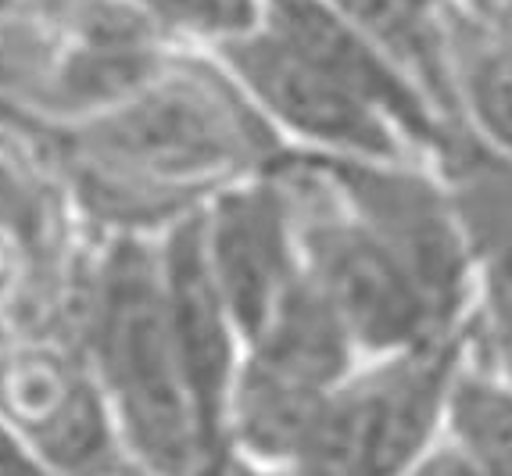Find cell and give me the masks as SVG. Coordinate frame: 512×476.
<instances>
[{"instance_id": "obj_12", "label": "cell", "mask_w": 512, "mask_h": 476, "mask_svg": "<svg viewBox=\"0 0 512 476\" xmlns=\"http://www.w3.org/2000/svg\"><path fill=\"white\" fill-rule=\"evenodd\" d=\"M4 401L51 459L83 466L108 448L101 412L83 380L47 355H22L4 373Z\"/></svg>"}, {"instance_id": "obj_8", "label": "cell", "mask_w": 512, "mask_h": 476, "mask_svg": "<svg viewBox=\"0 0 512 476\" xmlns=\"http://www.w3.org/2000/svg\"><path fill=\"white\" fill-rule=\"evenodd\" d=\"M97 144L154 176L187 179L237 162L251 133L244 136V122L208 90L169 86L101 126Z\"/></svg>"}, {"instance_id": "obj_3", "label": "cell", "mask_w": 512, "mask_h": 476, "mask_svg": "<svg viewBox=\"0 0 512 476\" xmlns=\"http://www.w3.org/2000/svg\"><path fill=\"white\" fill-rule=\"evenodd\" d=\"M333 190L391 247L434 312L437 326H470L477 298V247L452 179L405 158H330L308 154Z\"/></svg>"}, {"instance_id": "obj_5", "label": "cell", "mask_w": 512, "mask_h": 476, "mask_svg": "<svg viewBox=\"0 0 512 476\" xmlns=\"http://www.w3.org/2000/svg\"><path fill=\"white\" fill-rule=\"evenodd\" d=\"M219 54L244 94L308 154L330 158H405L416 154L394 122L359 97L333 68L269 22L219 40Z\"/></svg>"}, {"instance_id": "obj_15", "label": "cell", "mask_w": 512, "mask_h": 476, "mask_svg": "<svg viewBox=\"0 0 512 476\" xmlns=\"http://www.w3.org/2000/svg\"><path fill=\"white\" fill-rule=\"evenodd\" d=\"M452 4L473 18H495L502 11H512V0H452Z\"/></svg>"}, {"instance_id": "obj_9", "label": "cell", "mask_w": 512, "mask_h": 476, "mask_svg": "<svg viewBox=\"0 0 512 476\" xmlns=\"http://www.w3.org/2000/svg\"><path fill=\"white\" fill-rule=\"evenodd\" d=\"M423 473L512 476V373L466 348L444 398L441 434L419 462Z\"/></svg>"}, {"instance_id": "obj_7", "label": "cell", "mask_w": 512, "mask_h": 476, "mask_svg": "<svg viewBox=\"0 0 512 476\" xmlns=\"http://www.w3.org/2000/svg\"><path fill=\"white\" fill-rule=\"evenodd\" d=\"M158 258H162L165 308H169L172 337H176L183 376H187L190 398H194L208 462H219L222 451L230 448L226 416H230V394L240 369V330L233 323L226 294L215 280L212 262H208L205 212L183 215Z\"/></svg>"}, {"instance_id": "obj_13", "label": "cell", "mask_w": 512, "mask_h": 476, "mask_svg": "<svg viewBox=\"0 0 512 476\" xmlns=\"http://www.w3.org/2000/svg\"><path fill=\"white\" fill-rule=\"evenodd\" d=\"M455 104L462 133L512 162V51L480 18L455 8Z\"/></svg>"}, {"instance_id": "obj_11", "label": "cell", "mask_w": 512, "mask_h": 476, "mask_svg": "<svg viewBox=\"0 0 512 476\" xmlns=\"http://www.w3.org/2000/svg\"><path fill=\"white\" fill-rule=\"evenodd\" d=\"M344 15L405 68L434 101L444 122L462 133L455 104V4L452 0H333Z\"/></svg>"}, {"instance_id": "obj_4", "label": "cell", "mask_w": 512, "mask_h": 476, "mask_svg": "<svg viewBox=\"0 0 512 476\" xmlns=\"http://www.w3.org/2000/svg\"><path fill=\"white\" fill-rule=\"evenodd\" d=\"M287 187L298 212L308 280L341 315L362 358L391 355L419 340L455 333L437 326L434 312L402 262L391 255V247L355 215V208L333 190L330 179L308 162V154L291 169Z\"/></svg>"}, {"instance_id": "obj_6", "label": "cell", "mask_w": 512, "mask_h": 476, "mask_svg": "<svg viewBox=\"0 0 512 476\" xmlns=\"http://www.w3.org/2000/svg\"><path fill=\"white\" fill-rule=\"evenodd\" d=\"M205 244L240 340L248 344L305 276L287 179H255L215 197L205 212Z\"/></svg>"}, {"instance_id": "obj_1", "label": "cell", "mask_w": 512, "mask_h": 476, "mask_svg": "<svg viewBox=\"0 0 512 476\" xmlns=\"http://www.w3.org/2000/svg\"><path fill=\"white\" fill-rule=\"evenodd\" d=\"M94 348L133 448L158 469L212 466L165 308L162 258L115 244L94 305Z\"/></svg>"}, {"instance_id": "obj_16", "label": "cell", "mask_w": 512, "mask_h": 476, "mask_svg": "<svg viewBox=\"0 0 512 476\" xmlns=\"http://www.w3.org/2000/svg\"><path fill=\"white\" fill-rule=\"evenodd\" d=\"M15 466H26V459H22V455L11 448L8 437L0 434V469H15Z\"/></svg>"}, {"instance_id": "obj_2", "label": "cell", "mask_w": 512, "mask_h": 476, "mask_svg": "<svg viewBox=\"0 0 512 476\" xmlns=\"http://www.w3.org/2000/svg\"><path fill=\"white\" fill-rule=\"evenodd\" d=\"M470 326L369 355L326 398L301 469L316 473H409L441 434L444 398Z\"/></svg>"}, {"instance_id": "obj_14", "label": "cell", "mask_w": 512, "mask_h": 476, "mask_svg": "<svg viewBox=\"0 0 512 476\" xmlns=\"http://www.w3.org/2000/svg\"><path fill=\"white\" fill-rule=\"evenodd\" d=\"M137 4H144L154 18L169 26L194 29L215 40L258 26L265 11V0H137Z\"/></svg>"}, {"instance_id": "obj_10", "label": "cell", "mask_w": 512, "mask_h": 476, "mask_svg": "<svg viewBox=\"0 0 512 476\" xmlns=\"http://www.w3.org/2000/svg\"><path fill=\"white\" fill-rule=\"evenodd\" d=\"M484 154L487 162H473L470 183H462L477 190V197L455 187L477 247L470 344L512 373V187L505 183V158Z\"/></svg>"}]
</instances>
